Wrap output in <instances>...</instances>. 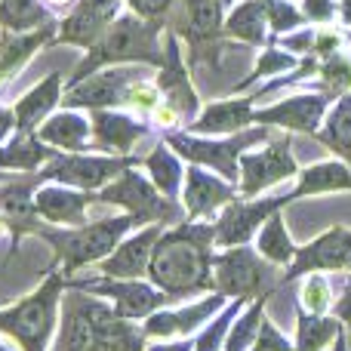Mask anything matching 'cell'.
Instances as JSON below:
<instances>
[{
  "mask_svg": "<svg viewBox=\"0 0 351 351\" xmlns=\"http://www.w3.org/2000/svg\"><path fill=\"white\" fill-rule=\"evenodd\" d=\"M213 247L216 222H179L164 228L152 253L148 280L176 302L197 293H213Z\"/></svg>",
  "mask_w": 351,
  "mask_h": 351,
  "instance_id": "1",
  "label": "cell"
},
{
  "mask_svg": "<svg viewBox=\"0 0 351 351\" xmlns=\"http://www.w3.org/2000/svg\"><path fill=\"white\" fill-rule=\"evenodd\" d=\"M167 31V22H154V19H142L136 12H121L114 22L108 25L96 47L86 49L80 65L71 71L68 86L80 84L84 77L102 71L108 65H148L160 68L164 62V47H160V34Z\"/></svg>",
  "mask_w": 351,
  "mask_h": 351,
  "instance_id": "2",
  "label": "cell"
},
{
  "mask_svg": "<svg viewBox=\"0 0 351 351\" xmlns=\"http://www.w3.org/2000/svg\"><path fill=\"white\" fill-rule=\"evenodd\" d=\"M136 228H142L139 216L121 213V216L86 222V225H80V228H59V225H49L40 219L34 234L53 247V268L62 265V274L71 278L80 268L93 265V262H102L105 256H111L117 243Z\"/></svg>",
  "mask_w": 351,
  "mask_h": 351,
  "instance_id": "3",
  "label": "cell"
},
{
  "mask_svg": "<svg viewBox=\"0 0 351 351\" xmlns=\"http://www.w3.org/2000/svg\"><path fill=\"white\" fill-rule=\"evenodd\" d=\"M62 296H65V274L49 271V278L28 296L6 308L0 305V333L10 336L22 351H49L59 330Z\"/></svg>",
  "mask_w": 351,
  "mask_h": 351,
  "instance_id": "4",
  "label": "cell"
},
{
  "mask_svg": "<svg viewBox=\"0 0 351 351\" xmlns=\"http://www.w3.org/2000/svg\"><path fill=\"white\" fill-rule=\"evenodd\" d=\"M271 130L274 127L256 123V127L241 130V133H228L225 139H206V136H197V133L173 130V133L164 136V142L188 164L206 167V170L219 173L222 179L237 182L241 179V154L256 145H265L271 139Z\"/></svg>",
  "mask_w": 351,
  "mask_h": 351,
  "instance_id": "5",
  "label": "cell"
},
{
  "mask_svg": "<svg viewBox=\"0 0 351 351\" xmlns=\"http://www.w3.org/2000/svg\"><path fill=\"white\" fill-rule=\"evenodd\" d=\"M280 278L284 274L278 271V265L262 259L247 243L213 253V290L228 299H256L274 293Z\"/></svg>",
  "mask_w": 351,
  "mask_h": 351,
  "instance_id": "6",
  "label": "cell"
},
{
  "mask_svg": "<svg viewBox=\"0 0 351 351\" xmlns=\"http://www.w3.org/2000/svg\"><path fill=\"white\" fill-rule=\"evenodd\" d=\"M96 204H108V206H121L130 216H139L142 225L152 222H164L167 228L170 225H179V206L176 200L164 197L158 191V185L152 182V176H142L139 164L127 167L117 179H111L102 191H96Z\"/></svg>",
  "mask_w": 351,
  "mask_h": 351,
  "instance_id": "7",
  "label": "cell"
},
{
  "mask_svg": "<svg viewBox=\"0 0 351 351\" xmlns=\"http://www.w3.org/2000/svg\"><path fill=\"white\" fill-rule=\"evenodd\" d=\"M65 287L105 299L114 308V315L136 324L145 321L158 308H167V305L176 302L173 296L158 290L148 278H108V274H102V278H65Z\"/></svg>",
  "mask_w": 351,
  "mask_h": 351,
  "instance_id": "8",
  "label": "cell"
},
{
  "mask_svg": "<svg viewBox=\"0 0 351 351\" xmlns=\"http://www.w3.org/2000/svg\"><path fill=\"white\" fill-rule=\"evenodd\" d=\"M142 164L133 154H86V152H59L49 164H43L40 179L43 182H59L68 188H80V191H102L111 179H117L127 167Z\"/></svg>",
  "mask_w": 351,
  "mask_h": 351,
  "instance_id": "9",
  "label": "cell"
},
{
  "mask_svg": "<svg viewBox=\"0 0 351 351\" xmlns=\"http://www.w3.org/2000/svg\"><path fill=\"white\" fill-rule=\"evenodd\" d=\"M111 305L102 302L99 296L84 290L65 287L62 296V311H59V330L49 351H86L96 339V330L105 317L111 315Z\"/></svg>",
  "mask_w": 351,
  "mask_h": 351,
  "instance_id": "10",
  "label": "cell"
},
{
  "mask_svg": "<svg viewBox=\"0 0 351 351\" xmlns=\"http://www.w3.org/2000/svg\"><path fill=\"white\" fill-rule=\"evenodd\" d=\"M293 188L284 194H268V197H234L231 204L222 206L216 216V247H243L256 237V231L265 225V219L278 210H287L293 204Z\"/></svg>",
  "mask_w": 351,
  "mask_h": 351,
  "instance_id": "11",
  "label": "cell"
},
{
  "mask_svg": "<svg viewBox=\"0 0 351 351\" xmlns=\"http://www.w3.org/2000/svg\"><path fill=\"white\" fill-rule=\"evenodd\" d=\"M299 176V164L293 158V139L280 136V139H268L262 152H243L241 154V179H237V191L241 197H259L262 191L280 185V182Z\"/></svg>",
  "mask_w": 351,
  "mask_h": 351,
  "instance_id": "12",
  "label": "cell"
},
{
  "mask_svg": "<svg viewBox=\"0 0 351 351\" xmlns=\"http://www.w3.org/2000/svg\"><path fill=\"white\" fill-rule=\"evenodd\" d=\"M136 80H145L142 65H108L102 71L84 77L80 84L68 86L62 102L65 108H86V111H102V108H121L127 90Z\"/></svg>",
  "mask_w": 351,
  "mask_h": 351,
  "instance_id": "13",
  "label": "cell"
},
{
  "mask_svg": "<svg viewBox=\"0 0 351 351\" xmlns=\"http://www.w3.org/2000/svg\"><path fill=\"white\" fill-rule=\"evenodd\" d=\"M154 86L160 93V105L173 108L182 117V123H191L200 114V96L191 84L188 62L182 59V43L170 28L164 31V62L158 68Z\"/></svg>",
  "mask_w": 351,
  "mask_h": 351,
  "instance_id": "14",
  "label": "cell"
},
{
  "mask_svg": "<svg viewBox=\"0 0 351 351\" xmlns=\"http://www.w3.org/2000/svg\"><path fill=\"white\" fill-rule=\"evenodd\" d=\"M346 268H351V228L333 225V228H327L315 241L296 250L290 268L280 278V287L293 284V280L305 278L311 271H346Z\"/></svg>",
  "mask_w": 351,
  "mask_h": 351,
  "instance_id": "15",
  "label": "cell"
},
{
  "mask_svg": "<svg viewBox=\"0 0 351 351\" xmlns=\"http://www.w3.org/2000/svg\"><path fill=\"white\" fill-rule=\"evenodd\" d=\"M333 102L336 99L324 90L321 93H299V96H290V99H284V102H274V105H268V108L256 111V123L315 136L317 130H321L324 117H327Z\"/></svg>",
  "mask_w": 351,
  "mask_h": 351,
  "instance_id": "16",
  "label": "cell"
},
{
  "mask_svg": "<svg viewBox=\"0 0 351 351\" xmlns=\"http://www.w3.org/2000/svg\"><path fill=\"white\" fill-rule=\"evenodd\" d=\"M225 305H228V296L213 290L200 302L182 305V308H158L142 321V330H145L148 339H185L188 333L210 324Z\"/></svg>",
  "mask_w": 351,
  "mask_h": 351,
  "instance_id": "17",
  "label": "cell"
},
{
  "mask_svg": "<svg viewBox=\"0 0 351 351\" xmlns=\"http://www.w3.org/2000/svg\"><path fill=\"white\" fill-rule=\"evenodd\" d=\"M123 0H77L74 10L59 22V31L53 37L56 43H68V47L90 49L99 43V37L108 31V25L121 16Z\"/></svg>",
  "mask_w": 351,
  "mask_h": 351,
  "instance_id": "18",
  "label": "cell"
},
{
  "mask_svg": "<svg viewBox=\"0 0 351 351\" xmlns=\"http://www.w3.org/2000/svg\"><path fill=\"white\" fill-rule=\"evenodd\" d=\"M173 19H167V28L188 47L213 43L225 37V3L222 0H176Z\"/></svg>",
  "mask_w": 351,
  "mask_h": 351,
  "instance_id": "19",
  "label": "cell"
},
{
  "mask_svg": "<svg viewBox=\"0 0 351 351\" xmlns=\"http://www.w3.org/2000/svg\"><path fill=\"white\" fill-rule=\"evenodd\" d=\"M234 197H241L234 182L222 179L219 173L206 170V167L188 164L185 182H182V206H185V213H188V222L213 216V213L222 210V206L231 204Z\"/></svg>",
  "mask_w": 351,
  "mask_h": 351,
  "instance_id": "20",
  "label": "cell"
},
{
  "mask_svg": "<svg viewBox=\"0 0 351 351\" xmlns=\"http://www.w3.org/2000/svg\"><path fill=\"white\" fill-rule=\"evenodd\" d=\"M265 90H256L250 96H228V99H216L206 108H200V114L188 123V133L197 136H228V133H241V130L256 127V108L253 105L262 99Z\"/></svg>",
  "mask_w": 351,
  "mask_h": 351,
  "instance_id": "21",
  "label": "cell"
},
{
  "mask_svg": "<svg viewBox=\"0 0 351 351\" xmlns=\"http://www.w3.org/2000/svg\"><path fill=\"white\" fill-rule=\"evenodd\" d=\"M164 222H152L136 228V234H127L114 247V253L99 262L102 274H108V278H148L152 253L158 247V237L164 234Z\"/></svg>",
  "mask_w": 351,
  "mask_h": 351,
  "instance_id": "22",
  "label": "cell"
},
{
  "mask_svg": "<svg viewBox=\"0 0 351 351\" xmlns=\"http://www.w3.org/2000/svg\"><path fill=\"white\" fill-rule=\"evenodd\" d=\"M90 204H96L93 191H80V188H68V185H43L34 194V206L37 216L49 225L59 228H80L86 225V210Z\"/></svg>",
  "mask_w": 351,
  "mask_h": 351,
  "instance_id": "23",
  "label": "cell"
},
{
  "mask_svg": "<svg viewBox=\"0 0 351 351\" xmlns=\"http://www.w3.org/2000/svg\"><path fill=\"white\" fill-rule=\"evenodd\" d=\"M90 127H93V136H96V145L108 154H130L136 142L142 136H148V130H152L148 123L111 108L90 111Z\"/></svg>",
  "mask_w": 351,
  "mask_h": 351,
  "instance_id": "24",
  "label": "cell"
},
{
  "mask_svg": "<svg viewBox=\"0 0 351 351\" xmlns=\"http://www.w3.org/2000/svg\"><path fill=\"white\" fill-rule=\"evenodd\" d=\"M56 31H59V22H53V19L34 31H22V34L3 31V34H0V86L16 77L25 68V62H28L37 49L53 47Z\"/></svg>",
  "mask_w": 351,
  "mask_h": 351,
  "instance_id": "25",
  "label": "cell"
},
{
  "mask_svg": "<svg viewBox=\"0 0 351 351\" xmlns=\"http://www.w3.org/2000/svg\"><path fill=\"white\" fill-rule=\"evenodd\" d=\"M62 71H49L40 84H34L16 105H12V114H16V130L19 133H37L43 121L56 111V105L62 102Z\"/></svg>",
  "mask_w": 351,
  "mask_h": 351,
  "instance_id": "26",
  "label": "cell"
},
{
  "mask_svg": "<svg viewBox=\"0 0 351 351\" xmlns=\"http://www.w3.org/2000/svg\"><path fill=\"white\" fill-rule=\"evenodd\" d=\"M90 121L77 111H59V114H49L47 121L37 127V139L53 145L56 152H90Z\"/></svg>",
  "mask_w": 351,
  "mask_h": 351,
  "instance_id": "27",
  "label": "cell"
},
{
  "mask_svg": "<svg viewBox=\"0 0 351 351\" xmlns=\"http://www.w3.org/2000/svg\"><path fill=\"white\" fill-rule=\"evenodd\" d=\"M56 148L37 139V133H19L0 145V170L6 173H37L56 158Z\"/></svg>",
  "mask_w": 351,
  "mask_h": 351,
  "instance_id": "28",
  "label": "cell"
},
{
  "mask_svg": "<svg viewBox=\"0 0 351 351\" xmlns=\"http://www.w3.org/2000/svg\"><path fill=\"white\" fill-rule=\"evenodd\" d=\"M296 185H293V197H317V194H333V191H351V167L346 160H321L305 170H299Z\"/></svg>",
  "mask_w": 351,
  "mask_h": 351,
  "instance_id": "29",
  "label": "cell"
},
{
  "mask_svg": "<svg viewBox=\"0 0 351 351\" xmlns=\"http://www.w3.org/2000/svg\"><path fill=\"white\" fill-rule=\"evenodd\" d=\"M268 34L271 31H268L265 0H241L225 16V37H231V40H241L247 47H262Z\"/></svg>",
  "mask_w": 351,
  "mask_h": 351,
  "instance_id": "30",
  "label": "cell"
},
{
  "mask_svg": "<svg viewBox=\"0 0 351 351\" xmlns=\"http://www.w3.org/2000/svg\"><path fill=\"white\" fill-rule=\"evenodd\" d=\"M315 139L351 167V93H346V96H339L333 102V108L327 111Z\"/></svg>",
  "mask_w": 351,
  "mask_h": 351,
  "instance_id": "31",
  "label": "cell"
},
{
  "mask_svg": "<svg viewBox=\"0 0 351 351\" xmlns=\"http://www.w3.org/2000/svg\"><path fill=\"white\" fill-rule=\"evenodd\" d=\"M148 348V336L145 330L136 321L114 315L111 311L96 330V339L86 351H145Z\"/></svg>",
  "mask_w": 351,
  "mask_h": 351,
  "instance_id": "32",
  "label": "cell"
},
{
  "mask_svg": "<svg viewBox=\"0 0 351 351\" xmlns=\"http://www.w3.org/2000/svg\"><path fill=\"white\" fill-rule=\"evenodd\" d=\"M346 330V324L339 317L330 315H311L302 305L296 308V342L293 351H324L327 346H333L336 336Z\"/></svg>",
  "mask_w": 351,
  "mask_h": 351,
  "instance_id": "33",
  "label": "cell"
},
{
  "mask_svg": "<svg viewBox=\"0 0 351 351\" xmlns=\"http://www.w3.org/2000/svg\"><path fill=\"white\" fill-rule=\"evenodd\" d=\"M256 253L262 256V259H268L271 265L278 268H290L293 256H296V243H293L290 231H287V222H284V210L271 213V216L265 219V225H262L259 231H256Z\"/></svg>",
  "mask_w": 351,
  "mask_h": 351,
  "instance_id": "34",
  "label": "cell"
},
{
  "mask_svg": "<svg viewBox=\"0 0 351 351\" xmlns=\"http://www.w3.org/2000/svg\"><path fill=\"white\" fill-rule=\"evenodd\" d=\"M142 164H145L148 176H152V182L158 185V191L164 194V197H170V200L179 197L182 182H185V170H182V158L167 142H158Z\"/></svg>",
  "mask_w": 351,
  "mask_h": 351,
  "instance_id": "35",
  "label": "cell"
},
{
  "mask_svg": "<svg viewBox=\"0 0 351 351\" xmlns=\"http://www.w3.org/2000/svg\"><path fill=\"white\" fill-rule=\"evenodd\" d=\"M49 22V6L43 0H0V31H34Z\"/></svg>",
  "mask_w": 351,
  "mask_h": 351,
  "instance_id": "36",
  "label": "cell"
},
{
  "mask_svg": "<svg viewBox=\"0 0 351 351\" xmlns=\"http://www.w3.org/2000/svg\"><path fill=\"white\" fill-rule=\"evenodd\" d=\"M268 299H271V293H265V296H256L253 302H250L247 308H243L241 315L234 317V324H231L228 339H225V348L222 351H250V348H253L256 336H259V327H262V317H265Z\"/></svg>",
  "mask_w": 351,
  "mask_h": 351,
  "instance_id": "37",
  "label": "cell"
},
{
  "mask_svg": "<svg viewBox=\"0 0 351 351\" xmlns=\"http://www.w3.org/2000/svg\"><path fill=\"white\" fill-rule=\"evenodd\" d=\"M299 65V59L293 53H287L284 47H268L265 53L259 56V59L253 62V71L247 74L243 80H237L231 90H234V96L237 93H243V90H250V86L256 84V80H265V77H278V74H287L290 68H296Z\"/></svg>",
  "mask_w": 351,
  "mask_h": 351,
  "instance_id": "38",
  "label": "cell"
},
{
  "mask_svg": "<svg viewBox=\"0 0 351 351\" xmlns=\"http://www.w3.org/2000/svg\"><path fill=\"white\" fill-rule=\"evenodd\" d=\"M315 77L324 86V93H330L333 99L346 96V93H351V56L333 53L327 59H321Z\"/></svg>",
  "mask_w": 351,
  "mask_h": 351,
  "instance_id": "39",
  "label": "cell"
},
{
  "mask_svg": "<svg viewBox=\"0 0 351 351\" xmlns=\"http://www.w3.org/2000/svg\"><path fill=\"white\" fill-rule=\"evenodd\" d=\"M299 305L311 315H330L333 311V284L324 278V271H311L299 287Z\"/></svg>",
  "mask_w": 351,
  "mask_h": 351,
  "instance_id": "40",
  "label": "cell"
},
{
  "mask_svg": "<svg viewBox=\"0 0 351 351\" xmlns=\"http://www.w3.org/2000/svg\"><path fill=\"white\" fill-rule=\"evenodd\" d=\"M265 16H268V31H271L268 40H278L287 31H299L308 22L305 12L299 6H293L290 0H265Z\"/></svg>",
  "mask_w": 351,
  "mask_h": 351,
  "instance_id": "41",
  "label": "cell"
},
{
  "mask_svg": "<svg viewBox=\"0 0 351 351\" xmlns=\"http://www.w3.org/2000/svg\"><path fill=\"white\" fill-rule=\"evenodd\" d=\"M158 105H160V93H158V86L148 84V80H136V84L127 90V96H123V105H121V108L154 114V111H158Z\"/></svg>",
  "mask_w": 351,
  "mask_h": 351,
  "instance_id": "42",
  "label": "cell"
},
{
  "mask_svg": "<svg viewBox=\"0 0 351 351\" xmlns=\"http://www.w3.org/2000/svg\"><path fill=\"white\" fill-rule=\"evenodd\" d=\"M250 351H293V342L274 327L271 317H262V327H259V336H256L253 348Z\"/></svg>",
  "mask_w": 351,
  "mask_h": 351,
  "instance_id": "43",
  "label": "cell"
},
{
  "mask_svg": "<svg viewBox=\"0 0 351 351\" xmlns=\"http://www.w3.org/2000/svg\"><path fill=\"white\" fill-rule=\"evenodd\" d=\"M130 6V12L142 19H154V22H167L173 12V3L176 0H123Z\"/></svg>",
  "mask_w": 351,
  "mask_h": 351,
  "instance_id": "44",
  "label": "cell"
},
{
  "mask_svg": "<svg viewBox=\"0 0 351 351\" xmlns=\"http://www.w3.org/2000/svg\"><path fill=\"white\" fill-rule=\"evenodd\" d=\"M339 47H342V34H339V31L321 28V31H315V40H311V53L308 56H315V59H327V56L339 53Z\"/></svg>",
  "mask_w": 351,
  "mask_h": 351,
  "instance_id": "45",
  "label": "cell"
},
{
  "mask_svg": "<svg viewBox=\"0 0 351 351\" xmlns=\"http://www.w3.org/2000/svg\"><path fill=\"white\" fill-rule=\"evenodd\" d=\"M302 12L308 22L315 25H327L336 16V3L333 0H302Z\"/></svg>",
  "mask_w": 351,
  "mask_h": 351,
  "instance_id": "46",
  "label": "cell"
},
{
  "mask_svg": "<svg viewBox=\"0 0 351 351\" xmlns=\"http://www.w3.org/2000/svg\"><path fill=\"white\" fill-rule=\"evenodd\" d=\"M333 315L339 317L346 327H351V274L342 280V293H339V299L333 302Z\"/></svg>",
  "mask_w": 351,
  "mask_h": 351,
  "instance_id": "47",
  "label": "cell"
},
{
  "mask_svg": "<svg viewBox=\"0 0 351 351\" xmlns=\"http://www.w3.org/2000/svg\"><path fill=\"white\" fill-rule=\"evenodd\" d=\"M145 351H194V339H160L154 346H148Z\"/></svg>",
  "mask_w": 351,
  "mask_h": 351,
  "instance_id": "48",
  "label": "cell"
},
{
  "mask_svg": "<svg viewBox=\"0 0 351 351\" xmlns=\"http://www.w3.org/2000/svg\"><path fill=\"white\" fill-rule=\"evenodd\" d=\"M12 130H16V114H12V108H0V145L10 139Z\"/></svg>",
  "mask_w": 351,
  "mask_h": 351,
  "instance_id": "49",
  "label": "cell"
},
{
  "mask_svg": "<svg viewBox=\"0 0 351 351\" xmlns=\"http://www.w3.org/2000/svg\"><path fill=\"white\" fill-rule=\"evenodd\" d=\"M339 16H342V22L351 25V0H342L339 3Z\"/></svg>",
  "mask_w": 351,
  "mask_h": 351,
  "instance_id": "50",
  "label": "cell"
},
{
  "mask_svg": "<svg viewBox=\"0 0 351 351\" xmlns=\"http://www.w3.org/2000/svg\"><path fill=\"white\" fill-rule=\"evenodd\" d=\"M333 351H348V336H346V330H342V333L336 336V342H333Z\"/></svg>",
  "mask_w": 351,
  "mask_h": 351,
  "instance_id": "51",
  "label": "cell"
},
{
  "mask_svg": "<svg viewBox=\"0 0 351 351\" xmlns=\"http://www.w3.org/2000/svg\"><path fill=\"white\" fill-rule=\"evenodd\" d=\"M47 6H53V10H62V6H68V3H74V0H43Z\"/></svg>",
  "mask_w": 351,
  "mask_h": 351,
  "instance_id": "52",
  "label": "cell"
},
{
  "mask_svg": "<svg viewBox=\"0 0 351 351\" xmlns=\"http://www.w3.org/2000/svg\"><path fill=\"white\" fill-rule=\"evenodd\" d=\"M222 3H225V6H231V3H234V0H222Z\"/></svg>",
  "mask_w": 351,
  "mask_h": 351,
  "instance_id": "53",
  "label": "cell"
},
{
  "mask_svg": "<svg viewBox=\"0 0 351 351\" xmlns=\"http://www.w3.org/2000/svg\"><path fill=\"white\" fill-rule=\"evenodd\" d=\"M0 351H10V348H6V346H3V342H0Z\"/></svg>",
  "mask_w": 351,
  "mask_h": 351,
  "instance_id": "54",
  "label": "cell"
}]
</instances>
